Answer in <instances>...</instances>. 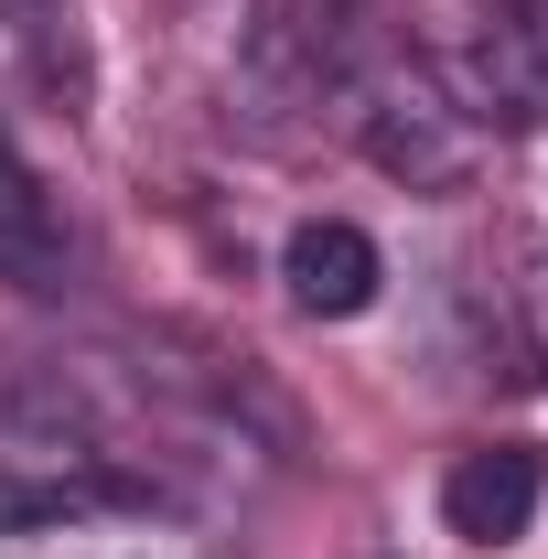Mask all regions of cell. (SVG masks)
I'll return each mask as SVG.
<instances>
[{
	"label": "cell",
	"instance_id": "3957f363",
	"mask_svg": "<svg viewBox=\"0 0 548 559\" xmlns=\"http://www.w3.org/2000/svg\"><path fill=\"white\" fill-rule=\"evenodd\" d=\"M334 75V0H259L237 33V86L259 108H312Z\"/></svg>",
	"mask_w": 548,
	"mask_h": 559
},
{
	"label": "cell",
	"instance_id": "52a82bcc",
	"mask_svg": "<svg viewBox=\"0 0 548 559\" xmlns=\"http://www.w3.org/2000/svg\"><path fill=\"white\" fill-rule=\"evenodd\" d=\"M44 549H55V538H44ZM55 559H215V549H194V538H151V527H140V538H86V527H65Z\"/></svg>",
	"mask_w": 548,
	"mask_h": 559
},
{
	"label": "cell",
	"instance_id": "5b68a950",
	"mask_svg": "<svg viewBox=\"0 0 548 559\" xmlns=\"http://www.w3.org/2000/svg\"><path fill=\"white\" fill-rule=\"evenodd\" d=\"M0 290H22V301H65L75 290V226L44 194V173L22 162L11 130H0Z\"/></svg>",
	"mask_w": 548,
	"mask_h": 559
},
{
	"label": "cell",
	"instance_id": "8992f818",
	"mask_svg": "<svg viewBox=\"0 0 548 559\" xmlns=\"http://www.w3.org/2000/svg\"><path fill=\"white\" fill-rule=\"evenodd\" d=\"M538 495H548V463L527 441H474V452L441 474V527L474 538V549H516L527 516H538Z\"/></svg>",
	"mask_w": 548,
	"mask_h": 559
},
{
	"label": "cell",
	"instance_id": "7a4b0ae2",
	"mask_svg": "<svg viewBox=\"0 0 548 559\" xmlns=\"http://www.w3.org/2000/svg\"><path fill=\"white\" fill-rule=\"evenodd\" d=\"M130 474H108L97 452H0V538H65L130 506Z\"/></svg>",
	"mask_w": 548,
	"mask_h": 559
},
{
	"label": "cell",
	"instance_id": "6da1fadb",
	"mask_svg": "<svg viewBox=\"0 0 548 559\" xmlns=\"http://www.w3.org/2000/svg\"><path fill=\"white\" fill-rule=\"evenodd\" d=\"M355 140H366V162L398 173L409 194H452V183H474V162H484V119L430 66L419 75H377L366 108H355Z\"/></svg>",
	"mask_w": 548,
	"mask_h": 559
},
{
	"label": "cell",
	"instance_id": "277c9868",
	"mask_svg": "<svg viewBox=\"0 0 548 559\" xmlns=\"http://www.w3.org/2000/svg\"><path fill=\"white\" fill-rule=\"evenodd\" d=\"M279 280H290V312L355 323V312H377V290H388V248H377L355 215H301L290 248H279Z\"/></svg>",
	"mask_w": 548,
	"mask_h": 559
}]
</instances>
